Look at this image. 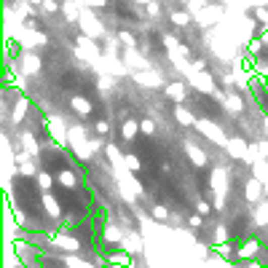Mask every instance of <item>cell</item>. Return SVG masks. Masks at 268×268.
Listing matches in <instances>:
<instances>
[{"mask_svg":"<svg viewBox=\"0 0 268 268\" xmlns=\"http://www.w3.org/2000/svg\"><path fill=\"white\" fill-rule=\"evenodd\" d=\"M167 97H169L172 102H183V99H185V86H183V83H172L169 89H167Z\"/></svg>","mask_w":268,"mask_h":268,"instance_id":"6da1fadb","label":"cell"},{"mask_svg":"<svg viewBox=\"0 0 268 268\" xmlns=\"http://www.w3.org/2000/svg\"><path fill=\"white\" fill-rule=\"evenodd\" d=\"M175 118H177V121H180V124H183V126H191L196 116L191 113V110H185V108H180V105H177V108H175Z\"/></svg>","mask_w":268,"mask_h":268,"instance_id":"7a4b0ae2","label":"cell"},{"mask_svg":"<svg viewBox=\"0 0 268 268\" xmlns=\"http://www.w3.org/2000/svg\"><path fill=\"white\" fill-rule=\"evenodd\" d=\"M153 218H155V220H164V218H167V209H164V206H155V209H153Z\"/></svg>","mask_w":268,"mask_h":268,"instance_id":"3957f363","label":"cell"}]
</instances>
